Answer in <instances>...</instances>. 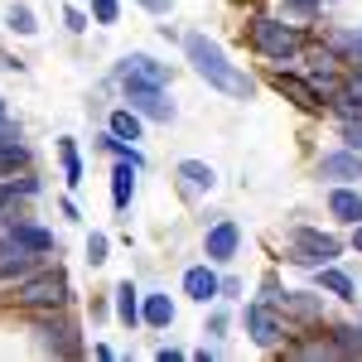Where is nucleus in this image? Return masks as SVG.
<instances>
[{"label": "nucleus", "instance_id": "4468645a", "mask_svg": "<svg viewBox=\"0 0 362 362\" xmlns=\"http://www.w3.org/2000/svg\"><path fill=\"white\" fill-rule=\"evenodd\" d=\"M329 213H334L338 223L358 227L362 223V194L353 184H334V189H329Z\"/></svg>", "mask_w": 362, "mask_h": 362}, {"label": "nucleus", "instance_id": "7c9ffc66", "mask_svg": "<svg viewBox=\"0 0 362 362\" xmlns=\"http://www.w3.org/2000/svg\"><path fill=\"white\" fill-rule=\"evenodd\" d=\"M338 136H343V145H348V150H358V155H362V116L343 121V126H338Z\"/></svg>", "mask_w": 362, "mask_h": 362}, {"label": "nucleus", "instance_id": "1a4fd4ad", "mask_svg": "<svg viewBox=\"0 0 362 362\" xmlns=\"http://www.w3.org/2000/svg\"><path fill=\"white\" fill-rule=\"evenodd\" d=\"M237 247H242V227L232 223V218H223V223L208 227V237H203V251H208V261H232L237 256Z\"/></svg>", "mask_w": 362, "mask_h": 362}, {"label": "nucleus", "instance_id": "a878e982", "mask_svg": "<svg viewBox=\"0 0 362 362\" xmlns=\"http://www.w3.org/2000/svg\"><path fill=\"white\" fill-rule=\"evenodd\" d=\"M29 165V150L20 145V136L15 140H0V179H10L15 169H25Z\"/></svg>", "mask_w": 362, "mask_h": 362}, {"label": "nucleus", "instance_id": "39448f33", "mask_svg": "<svg viewBox=\"0 0 362 362\" xmlns=\"http://www.w3.org/2000/svg\"><path fill=\"white\" fill-rule=\"evenodd\" d=\"M34 329H39V343H44L49 353H58V358H73V353H78V329H73L58 309H39Z\"/></svg>", "mask_w": 362, "mask_h": 362}, {"label": "nucleus", "instance_id": "f3484780", "mask_svg": "<svg viewBox=\"0 0 362 362\" xmlns=\"http://www.w3.org/2000/svg\"><path fill=\"white\" fill-rule=\"evenodd\" d=\"M131 198H136V165L121 160V165L112 169V203H116V213H126Z\"/></svg>", "mask_w": 362, "mask_h": 362}, {"label": "nucleus", "instance_id": "e433bc0d", "mask_svg": "<svg viewBox=\"0 0 362 362\" xmlns=\"http://www.w3.org/2000/svg\"><path fill=\"white\" fill-rule=\"evenodd\" d=\"M5 116H10V112H5V102H0V126H5Z\"/></svg>", "mask_w": 362, "mask_h": 362}, {"label": "nucleus", "instance_id": "4be33fe9", "mask_svg": "<svg viewBox=\"0 0 362 362\" xmlns=\"http://www.w3.org/2000/svg\"><path fill=\"white\" fill-rule=\"evenodd\" d=\"M10 237L20 242V247H29V251H54V232H44V227H34V223H10Z\"/></svg>", "mask_w": 362, "mask_h": 362}, {"label": "nucleus", "instance_id": "473e14b6", "mask_svg": "<svg viewBox=\"0 0 362 362\" xmlns=\"http://www.w3.org/2000/svg\"><path fill=\"white\" fill-rule=\"evenodd\" d=\"M63 20H68V29H73V34H83V29H87V15H83V10H73V5L63 10Z\"/></svg>", "mask_w": 362, "mask_h": 362}, {"label": "nucleus", "instance_id": "5701e85b", "mask_svg": "<svg viewBox=\"0 0 362 362\" xmlns=\"http://www.w3.org/2000/svg\"><path fill=\"white\" fill-rule=\"evenodd\" d=\"M285 353H290V358H343L338 343H334V334H329V338H300V343H285Z\"/></svg>", "mask_w": 362, "mask_h": 362}, {"label": "nucleus", "instance_id": "a211bd4d", "mask_svg": "<svg viewBox=\"0 0 362 362\" xmlns=\"http://www.w3.org/2000/svg\"><path fill=\"white\" fill-rule=\"evenodd\" d=\"M280 309H285V314H295V319H305V324H319V319H324L319 300H314V295H305V290H290V295H280Z\"/></svg>", "mask_w": 362, "mask_h": 362}, {"label": "nucleus", "instance_id": "6ab92c4d", "mask_svg": "<svg viewBox=\"0 0 362 362\" xmlns=\"http://www.w3.org/2000/svg\"><path fill=\"white\" fill-rule=\"evenodd\" d=\"M140 319H145L150 329H169V324H174V300H169V295H145V300H140Z\"/></svg>", "mask_w": 362, "mask_h": 362}, {"label": "nucleus", "instance_id": "6e6552de", "mask_svg": "<svg viewBox=\"0 0 362 362\" xmlns=\"http://www.w3.org/2000/svg\"><path fill=\"white\" fill-rule=\"evenodd\" d=\"M271 87H276L285 102H295L300 112H324V107H329L309 78H295V73H285V68H276V73H271Z\"/></svg>", "mask_w": 362, "mask_h": 362}, {"label": "nucleus", "instance_id": "dca6fc26", "mask_svg": "<svg viewBox=\"0 0 362 362\" xmlns=\"http://www.w3.org/2000/svg\"><path fill=\"white\" fill-rule=\"evenodd\" d=\"M179 179H184V189H189V194H213L218 169L203 165V160H184V165H179Z\"/></svg>", "mask_w": 362, "mask_h": 362}, {"label": "nucleus", "instance_id": "0eeeda50", "mask_svg": "<svg viewBox=\"0 0 362 362\" xmlns=\"http://www.w3.org/2000/svg\"><path fill=\"white\" fill-rule=\"evenodd\" d=\"M247 334L256 338L261 348H280L285 334H290V329H285V309L266 305V300H261V305H251L247 309Z\"/></svg>", "mask_w": 362, "mask_h": 362}, {"label": "nucleus", "instance_id": "f8f14e48", "mask_svg": "<svg viewBox=\"0 0 362 362\" xmlns=\"http://www.w3.org/2000/svg\"><path fill=\"white\" fill-rule=\"evenodd\" d=\"M116 78H121V83H169V68L155 63L150 54H126L121 68H116Z\"/></svg>", "mask_w": 362, "mask_h": 362}, {"label": "nucleus", "instance_id": "b1692460", "mask_svg": "<svg viewBox=\"0 0 362 362\" xmlns=\"http://www.w3.org/2000/svg\"><path fill=\"white\" fill-rule=\"evenodd\" d=\"M116 319H121L126 329H136V324H140V300H136V285H131V280L116 285Z\"/></svg>", "mask_w": 362, "mask_h": 362}, {"label": "nucleus", "instance_id": "412c9836", "mask_svg": "<svg viewBox=\"0 0 362 362\" xmlns=\"http://www.w3.org/2000/svg\"><path fill=\"white\" fill-rule=\"evenodd\" d=\"M140 126H145V116H140L136 107H116L112 121H107V131H112V136H121V140H131V145L140 140Z\"/></svg>", "mask_w": 362, "mask_h": 362}, {"label": "nucleus", "instance_id": "72a5a7b5", "mask_svg": "<svg viewBox=\"0 0 362 362\" xmlns=\"http://www.w3.org/2000/svg\"><path fill=\"white\" fill-rule=\"evenodd\" d=\"M140 5H145L150 15H169V10H174V0H140Z\"/></svg>", "mask_w": 362, "mask_h": 362}, {"label": "nucleus", "instance_id": "c9c22d12", "mask_svg": "<svg viewBox=\"0 0 362 362\" xmlns=\"http://www.w3.org/2000/svg\"><path fill=\"white\" fill-rule=\"evenodd\" d=\"M0 140H15V131H10V126H0Z\"/></svg>", "mask_w": 362, "mask_h": 362}, {"label": "nucleus", "instance_id": "9d476101", "mask_svg": "<svg viewBox=\"0 0 362 362\" xmlns=\"http://www.w3.org/2000/svg\"><path fill=\"white\" fill-rule=\"evenodd\" d=\"M34 266H39V251L20 247L15 237L0 242V280H25V276H34Z\"/></svg>", "mask_w": 362, "mask_h": 362}, {"label": "nucleus", "instance_id": "c756f323", "mask_svg": "<svg viewBox=\"0 0 362 362\" xmlns=\"http://www.w3.org/2000/svg\"><path fill=\"white\" fill-rule=\"evenodd\" d=\"M10 29H15V34H25V39H29V34H34L39 25H34V15H29L25 5H10Z\"/></svg>", "mask_w": 362, "mask_h": 362}, {"label": "nucleus", "instance_id": "bb28decb", "mask_svg": "<svg viewBox=\"0 0 362 362\" xmlns=\"http://www.w3.org/2000/svg\"><path fill=\"white\" fill-rule=\"evenodd\" d=\"M58 160H63V179L78 189V184H83V160H78V145H73L68 136L58 140Z\"/></svg>", "mask_w": 362, "mask_h": 362}, {"label": "nucleus", "instance_id": "9b49d317", "mask_svg": "<svg viewBox=\"0 0 362 362\" xmlns=\"http://www.w3.org/2000/svg\"><path fill=\"white\" fill-rule=\"evenodd\" d=\"M319 174L334 179V184H358V179H362V155L343 145V150H334V155L319 160Z\"/></svg>", "mask_w": 362, "mask_h": 362}, {"label": "nucleus", "instance_id": "20e7f679", "mask_svg": "<svg viewBox=\"0 0 362 362\" xmlns=\"http://www.w3.org/2000/svg\"><path fill=\"white\" fill-rule=\"evenodd\" d=\"M338 251H343V242L338 237H324V232H314V227H300L295 237H290V261L295 266H329Z\"/></svg>", "mask_w": 362, "mask_h": 362}, {"label": "nucleus", "instance_id": "423d86ee", "mask_svg": "<svg viewBox=\"0 0 362 362\" xmlns=\"http://www.w3.org/2000/svg\"><path fill=\"white\" fill-rule=\"evenodd\" d=\"M121 87H126V102L145 121H160V126L174 121V102H165V83H121Z\"/></svg>", "mask_w": 362, "mask_h": 362}, {"label": "nucleus", "instance_id": "393cba45", "mask_svg": "<svg viewBox=\"0 0 362 362\" xmlns=\"http://www.w3.org/2000/svg\"><path fill=\"white\" fill-rule=\"evenodd\" d=\"M329 49L338 58H348V63H362V29H338V34H329Z\"/></svg>", "mask_w": 362, "mask_h": 362}, {"label": "nucleus", "instance_id": "f257e3e1", "mask_svg": "<svg viewBox=\"0 0 362 362\" xmlns=\"http://www.w3.org/2000/svg\"><path fill=\"white\" fill-rule=\"evenodd\" d=\"M184 54H189L198 78H203L208 87H218L223 97H251V78L237 68V63H227L223 44H213L208 34H184Z\"/></svg>", "mask_w": 362, "mask_h": 362}, {"label": "nucleus", "instance_id": "c85d7f7f", "mask_svg": "<svg viewBox=\"0 0 362 362\" xmlns=\"http://www.w3.org/2000/svg\"><path fill=\"white\" fill-rule=\"evenodd\" d=\"M92 20L97 25H116L121 20V0H92Z\"/></svg>", "mask_w": 362, "mask_h": 362}, {"label": "nucleus", "instance_id": "2eb2a0df", "mask_svg": "<svg viewBox=\"0 0 362 362\" xmlns=\"http://www.w3.org/2000/svg\"><path fill=\"white\" fill-rule=\"evenodd\" d=\"M39 189H44V184H39L34 174H20V179L10 174V179H0V213H15V203H20V198H34Z\"/></svg>", "mask_w": 362, "mask_h": 362}, {"label": "nucleus", "instance_id": "2f4dec72", "mask_svg": "<svg viewBox=\"0 0 362 362\" xmlns=\"http://www.w3.org/2000/svg\"><path fill=\"white\" fill-rule=\"evenodd\" d=\"M87 261H92V266H102V261H107V237H102V232H92V237H87Z\"/></svg>", "mask_w": 362, "mask_h": 362}, {"label": "nucleus", "instance_id": "7ed1b4c3", "mask_svg": "<svg viewBox=\"0 0 362 362\" xmlns=\"http://www.w3.org/2000/svg\"><path fill=\"white\" fill-rule=\"evenodd\" d=\"M15 300L29 309V314H39V309H63L68 305V276L63 271H39V276H25L20 280V290H15Z\"/></svg>", "mask_w": 362, "mask_h": 362}, {"label": "nucleus", "instance_id": "cd10ccee", "mask_svg": "<svg viewBox=\"0 0 362 362\" xmlns=\"http://www.w3.org/2000/svg\"><path fill=\"white\" fill-rule=\"evenodd\" d=\"M329 334H334V343H338L343 358H362V324H358V329L343 324V329H329Z\"/></svg>", "mask_w": 362, "mask_h": 362}, {"label": "nucleus", "instance_id": "ddd939ff", "mask_svg": "<svg viewBox=\"0 0 362 362\" xmlns=\"http://www.w3.org/2000/svg\"><path fill=\"white\" fill-rule=\"evenodd\" d=\"M184 295L198 300V305H213V300L223 295V280L213 276L208 266H189V271H184Z\"/></svg>", "mask_w": 362, "mask_h": 362}, {"label": "nucleus", "instance_id": "aec40b11", "mask_svg": "<svg viewBox=\"0 0 362 362\" xmlns=\"http://www.w3.org/2000/svg\"><path fill=\"white\" fill-rule=\"evenodd\" d=\"M319 285H324V290H329L334 300H348V305L358 300V285H353V280L343 276V271H338L334 261H329V266H319Z\"/></svg>", "mask_w": 362, "mask_h": 362}, {"label": "nucleus", "instance_id": "f03ea898", "mask_svg": "<svg viewBox=\"0 0 362 362\" xmlns=\"http://www.w3.org/2000/svg\"><path fill=\"white\" fill-rule=\"evenodd\" d=\"M247 39H251V49L261 58H271V63H290V58L305 54V29L290 25V20H276V15H256Z\"/></svg>", "mask_w": 362, "mask_h": 362}, {"label": "nucleus", "instance_id": "f704fd0d", "mask_svg": "<svg viewBox=\"0 0 362 362\" xmlns=\"http://www.w3.org/2000/svg\"><path fill=\"white\" fill-rule=\"evenodd\" d=\"M353 247H358V251H362V223H358V227H353Z\"/></svg>", "mask_w": 362, "mask_h": 362}]
</instances>
